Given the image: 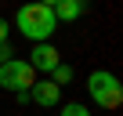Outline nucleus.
<instances>
[{
  "instance_id": "0eeeda50",
  "label": "nucleus",
  "mask_w": 123,
  "mask_h": 116,
  "mask_svg": "<svg viewBox=\"0 0 123 116\" xmlns=\"http://www.w3.org/2000/svg\"><path fill=\"white\" fill-rule=\"evenodd\" d=\"M69 80H73V69H69V65H58V69L51 73V84H58V87H65Z\"/></svg>"
},
{
  "instance_id": "1a4fd4ad",
  "label": "nucleus",
  "mask_w": 123,
  "mask_h": 116,
  "mask_svg": "<svg viewBox=\"0 0 123 116\" xmlns=\"http://www.w3.org/2000/svg\"><path fill=\"white\" fill-rule=\"evenodd\" d=\"M11 58H15V54H11V47H7V44H0V65L11 62Z\"/></svg>"
},
{
  "instance_id": "f257e3e1",
  "label": "nucleus",
  "mask_w": 123,
  "mask_h": 116,
  "mask_svg": "<svg viewBox=\"0 0 123 116\" xmlns=\"http://www.w3.org/2000/svg\"><path fill=\"white\" fill-rule=\"evenodd\" d=\"M58 29L51 4H22L18 7V33L33 44H51V33Z\"/></svg>"
},
{
  "instance_id": "20e7f679",
  "label": "nucleus",
  "mask_w": 123,
  "mask_h": 116,
  "mask_svg": "<svg viewBox=\"0 0 123 116\" xmlns=\"http://www.w3.org/2000/svg\"><path fill=\"white\" fill-rule=\"evenodd\" d=\"M25 62L33 65V73H47V76H51V73L62 65V54H58L54 44H33V51H29Z\"/></svg>"
},
{
  "instance_id": "6e6552de",
  "label": "nucleus",
  "mask_w": 123,
  "mask_h": 116,
  "mask_svg": "<svg viewBox=\"0 0 123 116\" xmlns=\"http://www.w3.org/2000/svg\"><path fill=\"white\" fill-rule=\"evenodd\" d=\"M62 116H91V112H87V105H80V102H69V105H62Z\"/></svg>"
},
{
  "instance_id": "f03ea898",
  "label": "nucleus",
  "mask_w": 123,
  "mask_h": 116,
  "mask_svg": "<svg viewBox=\"0 0 123 116\" xmlns=\"http://www.w3.org/2000/svg\"><path fill=\"white\" fill-rule=\"evenodd\" d=\"M87 94L101 109H119L123 105V84L116 80V73H105V69H94L87 76Z\"/></svg>"
},
{
  "instance_id": "7ed1b4c3",
  "label": "nucleus",
  "mask_w": 123,
  "mask_h": 116,
  "mask_svg": "<svg viewBox=\"0 0 123 116\" xmlns=\"http://www.w3.org/2000/svg\"><path fill=\"white\" fill-rule=\"evenodd\" d=\"M36 84V73L25 58H11V62L0 65V87L15 91V94H29V87Z\"/></svg>"
},
{
  "instance_id": "423d86ee",
  "label": "nucleus",
  "mask_w": 123,
  "mask_h": 116,
  "mask_svg": "<svg viewBox=\"0 0 123 116\" xmlns=\"http://www.w3.org/2000/svg\"><path fill=\"white\" fill-rule=\"evenodd\" d=\"M51 11H54V22H76L87 11V4H83V0H54Z\"/></svg>"
},
{
  "instance_id": "9d476101",
  "label": "nucleus",
  "mask_w": 123,
  "mask_h": 116,
  "mask_svg": "<svg viewBox=\"0 0 123 116\" xmlns=\"http://www.w3.org/2000/svg\"><path fill=\"white\" fill-rule=\"evenodd\" d=\"M0 44H7V22L0 18Z\"/></svg>"
},
{
  "instance_id": "39448f33",
  "label": "nucleus",
  "mask_w": 123,
  "mask_h": 116,
  "mask_svg": "<svg viewBox=\"0 0 123 116\" xmlns=\"http://www.w3.org/2000/svg\"><path fill=\"white\" fill-rule=\"evenodd\" d=\"M29 102H36V105H58L62 102V87L58 84H51V80H36L33 87H29Z\"/></svg>"
}]
</instances>
